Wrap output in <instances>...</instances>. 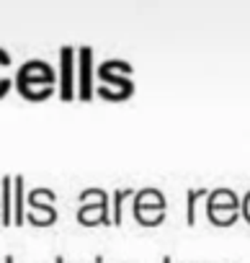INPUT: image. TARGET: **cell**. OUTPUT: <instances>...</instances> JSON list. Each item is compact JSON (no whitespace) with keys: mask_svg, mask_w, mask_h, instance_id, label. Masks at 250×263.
<instances>
[{"mask_svg":"<svg viewBox=\"0 0 250 263\" xmlns=\"http://www.w3.org/2000/svg\"><path fill=\"white\" fill-rule=\"evenodd\" d=\"M163 263H173V260H170V255H163Z\"/></svg>","mask_w":250,"mask_h":263,"instance_id":"19","label":"cell"},{"mask_svg":"<svg viewBox=\"0 0 250 263\" xmlns=\"http://www.w3.org/2000/svg\"><path fill=\"white\" fill-rule=\"evenodd\" d=\"M134 186L132 189H113V224L119 227L124 222V201L134 199Z\"/></svg>","mask_w":250,"mask_h":263,"instance_id":"12","label":"cell"},{"mask_svg":"<svg viewBox=\"0 0 250 263\" xmlns=\"http://www.w3.org/2000/svg\"><path fill=\"white\" fill-rule=\"evenodd\" d=\"M0 222H3L6 227L13 224V176H3L0 178Z\"/></svg>","mask_w":250,"mask_h":263,"instance_id":"8","label":"cell"},{"mask_svg":"<svg viewBox=\"0 0 250 263\" xmlns=\"http://www.w3.org/2000/svg\"><path fill=\"white\" fill-rule=\"evenodd\" d=\"M75 217H78V222L85 224V227H93V224H113L108 201H85V204L78 206Z\"/></svg>","mask_w":250,"mask_h":263,"instance_id":"6","label":"cell"},{"mask_svg":"<svg viewBox=\"0 0 250 263\" xmlns=\"http://www.w3.org/2000/svg\"><path fill=\"white\" fill-rule=\"evenodd\" d=\"M240 206H242V199H237V194L224 186L211 189L206 196V217L217 227H229L232 222H237V217L242 214Z\"/></svg>","mask_w":250,"mask_h":263,"instance_id":"3","label":"cell"},{"mask_svg":"<svg viewBox=\"0 0 250 263\" xmlns=\"http://www.w3.org/2000/svg\"><path fill=\"white\" fill-rule=\"evenodd\" d=\"M54 219H57L54 206H26V222H31V224L44 227V224H52Z\"/></svg>","mask_w":250,"mask_h":263,"instance_id":"11","label":"cell"},{"mask_svg":"<svg viewBox=\"0 0 250 263\" xmlns=\"http://www.w3.org/2000/svg\"><path fill=\"white\" fill-rule=\"evenodd\" d=\"M11 54L0 47V98L11 90V85H16V75H11Z\"/></svg>","mask_w":250,"mask_h":263,"instance_id":"10","label":"cell"},{"mask_svg":"<svg viewBox=\"0 0 250 263\" xmlns=\"http://www.w3.org/2000/svg\"><path fill=\"white\" fill-rule=\"evenodd\" d=\"M16 88L31 98V101H42L47 96L54 93V88H60V75L52 70L49 62L44 60H29L16 70Z\"/></svg>","mask_w":250,"mask_h":263,"instance_id":"1","label":"cell"},{"mask_svg":"<svg viewBox=\"0 0 250 263\" xmlns=\"http://www.w3.org/2000/svg\"><path fill=\"white\" fill-rule=\"evenodd\" d=\"M240 212H242V217H245V222L250 224V191L242 196V206H240Z\"/></svg>","mask_w":250,"mask_h":263,"instance_id":"16","label":"cell"},{"mask_svg":"<svg viewBox=\"0 0 250 263\" xmlns=\"http://www.w3.org/2000/svg\"><path fill=\"white\" fill-rule=\"evenodd\" d=\"M95 78H98V83H111V80H121V78H132V65L127 60H103L95 67Z\"/></svg>","mask_w":250,"mask_h":263,"instance_id":"7","label":"cell"},{"mask_svg":"<svg viewBox=\"0 0 250 263\" xmlns=\"http://www.w3.org/2000/svg\"><path fill=\"white\" fill-rule=\"evenodd\" d=\"M85 201H108V191L98 189V186L85 189V191H80V204H85Z\"/></svg>","mask_w":250,"mask_h":263,"instance_id":"15","label":"cell"},{"mask_svg":"<svg viewBox=\"0 0 250 263\" xmlns=\"http://www.w3.org/2000/svg\"><path fill=\"white\" fill-rule=\"evenodd\" d=\"M0 209H3V206H0ZM0 217H3V214H0Z\"/></svg>","mask_w":250,"mask_h":263,"instance_id":"20","label":"cell"},{"mask_svg":"<svg viewBox=\"0 0 250 263\" xmlns=\"http://www.w3.org/2000/svg\"><path fill=\"white\" fill-rule=\"evenodd\" d=\"M95 85H93V49L80 47L78 49V98L88 101L93 98Z\"/></svg>","mask_w":250,"mask_h":263,"instance_id":"5","label":"cell"},{"mask_svg":"<svg viewBox=\"0 0 250 263\" xmlns=\"http://www.w3.org/2000/svg\"><path fill=\"white\" fill-rule=\"evenodd\" d=\"M60 98L72 101L78 96V49H72L70 44L60 47Z\"/></svg>","mask_w":250,"mask_h":263,"instance_id":"4","label":"cell"},{"mask_svg":"<svg viewBox=\"0 0 250 263\" xmlns=\"http://www.w3.org/2000/svg\"><path fill=\"white\" fill-rule=\"evenodd\" d=\"M209 196V189H188V194H186V222L194 227L196 224V204H199V199H206Z\"/></svg>","mask_w":250,"mask_h":263,"instance_id":"14","label":"cell"},{"mask_svg":"<svg viewBox=\"0 0 250 263\" xmlns=\"http://www.w3.org/2000/svg\"><path fill=\"white\" fill-rule=\"evenodd\" d=\"M26 201H29L26 181L24 176H13V224L26 222Z\"/></svg>","mask_w":250,"mask_h":263,"instance_id":"9","label":"cell"},{"mask_svg":"<svg viewBox=\"0 0 250 263\" xmlns=\"http://www.w3.org/2000/svg\"><path fill=\"white\" fill-rule=\"evenodd\" d=\"M54 201H57V194H54L52 189L36 186V189L29 191V201H26V206H54Z\"/></svg>","mask_w":250,"mask_h":263,"instance_id":"13","label":"cell"},{"mask_svg":"<svg viewBox=\"0 0 250 263\" xmlns=\"http://www.w3.org/2000/svg\"><path fill=\"white\" fill-rule=\"evenodd\" d=\"M3 263H16V258H13V255H11V253H8V255H6V258H3Z\"/></svg>","mask_w":250,"mask_h":263,"instance_id":"17","label":"cell"},{"mask_svg":"<svg viewBox=\"0 0 250 263\" xmlns=\"http://www.w3.org/2000/svg\"><path fill=\"white\" fill-rule=\"evenodd\" d=\"M54 263H65V258L62 255H54Z\"/></svg>","mask_w":250,"mask_h":263,"instance_id":"18","label":"cell"},{"mask_svg":"<svg viewBox=\"0 0 250 263\" xmlns=\"http://www.w3.org/2000/svg\"><path fill=\"white\" fill-rule=\"evenodd\" d=\"M165 196L160 189L155 186H145V189H137L134 199H132V214L134 219L142 224V227H155L165 219Z\"/></svg>","mask_w":250,"mask_h":263,"instance_id":"2","label":"cell"}]
</instances>
